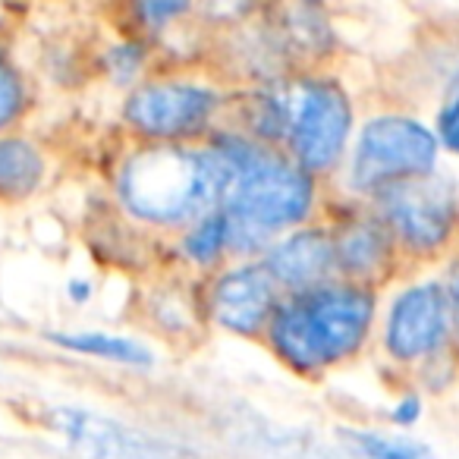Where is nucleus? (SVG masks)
Listing matches in <instances>:
<instances>
[{
	"label": "nucleus",
	"mask_w": 459,
	"mask_h": 459,
	"mask_svg": "<svg viewBox=\"0 0 459 459\" xmlns=\"http://www.w3.org/2000/svg\"><path fill=\"white\" fill-rule=\"evenodd\" d=\"M227 164L208 145L135 142L114 173V202L123 217L148 230L179 233L223 204Z\"/></svg>",
	"instance_id": "nucleus-1"
},
{
	"label": "nucleus",
	"mask_w": 459,
	"mask_h": 459,
	"mask_svg": "<svg viewBox=\"0 0 459 459\" xmlns=\"http://www.w3.org/2000/svg\"><path fill=\"white\" fill-rule=\"evenodd\" d=\"M375 318V287L337 277L321 287L283 296L262 343L287 371L321 377L365 350Z\"/></svg>",
	"instance_id": "nucleus-2"
},
{
	"label": "nucleus",
	"mask_w": 459,
	"mask_h": 459,
	"mask_svg": "<svg viewBox=\"0 0 459 459\" xmlns=\"http://www.w3.org/2000/svg\"><path fill=\"white\" fill-rule=\"evenodd\" d=\"M204 142L227 164L223 208L233 227L252 230L274 243L290 230L312 223L318 211V177L287 152L264 145L237 126L214 129Z\"/></svg>",
	"instance_id": "nucleus-3"
},
{
	"label": "nucleus",
	"mask_w": 459,
	"mask_h": 459,
	"mask_svg": "<svg viewBox=\"0 0 459 459\" xmlns=\"http://www.w3.org/2000/svg\"><path fill=\"white\" fill-rule=\"evenodd\" d=\"M230 108L221 85L192 76H148L123 95L120 123L135 142L198 145Z\"/></svg>",
	"instance_id": "nucleus-4"
},
{
	"label": "nucleus",
	"mask_w": 459,
	"mask_h": 459,
	"mask_svg": "<svg viewBox=\"0 0 459 459\" xmlns=\"http://www.w3.org/2000/svg\"><path fill=\"white\" fill-rule=\"evenodd\" d=\"M287 95V139L283 152L312 177H327L346 158L352 139V98L337 76L321 70L283 79Z\"/></svg>",
	"instance_id": "nucleus-5"
},
{
	"label": "nucleus",
	"mask_w": 459,
	"mask_h": 459,
	"mask_svg": "<svg viewBox=\"0 0 459 459\" xmlns=\"http://www.w3.org/2000/svg\"><path fill=\"white\" fill-rule=\"evenodd\" d=\"M440 139L434 129L412 117H371L352 145L346 179L356 195H377L381 189L406 179L431 177L437 167Z\"/></svg>",
	"instance_id": "nucleus-6"
},
{
	"label": "nucleus",
	"mask_w": 459,
	"mask_h": 459,
	"mask_svg": "<svg viewBox=\"0 0 459 459\" xmlns=\"http://www.w3.org/2000/svg\"><path fill=\"white\" fill-rule=\"evenodd\" d=\"M41 419L76 459H202L186 440L76 403H48Z\"/></svg>",
	"instance_id": "nucleus-7"
},
{
	"label": "nucleus",
	"mask_w": 459,
	"mask_h": 459,
	"mask_svg": "<svg viewBox=\"0 0 459 459\" xmlns=\"http://www.w3.org/2000/svg\"><path fill=\"white\" fill-rule=\"evenodd\" d=\"M375 214L390 230L396 249L409 255H434L456 227V192L440 177H419L371 195Z\"/></svg>",
	"instance_id": "nucleus-8"
},
{
	"label": "nucleus",
	"mask_w": 459,
	"mask_h": 459,
	"mask_svg": "<svg viewBox=\"0 0 459 459\" xmlns=\"http://www.w3.org/2000/svg\"><path fill=\"white\" fill-rule=\"evenodd\" d=\"M281 283L262 258L227 262L202 283V306L208 327L239 340H262L283 299Z\"/></svg>",
	"instance_id": "nucleus-9"
},
{
	"label": "nucleus",
	"mask_w": 459,
	"mask_h": 459,
	"mask_svg": "<svg viewBox=\"0 0 459 459\" xmlns=\"http://www.w3.org/2000/svg\"><path fill=\"white\" fill-rule=\"evenodd\" d=\"M450 327L453 318L444 283H412L390 302L384 318V350L394 362H421L444 350Z\"/></svg>",
	"instance_id": "nucleus-10"
},
{
	"label": "nucleus",
	"mask_w": 459,
	"mask_h": 459,
	"mask_svg": "<svg viewBox=\"0 0 459 459\" xmlns=\"http://www.w3.org/2000/svg\"><path fill=\"white\" fill-rule=\"evenodd\" d=\"M264 32L271 35L290 73L318 70L333 45L331 20L321 0H271Z\"/></svg>",
	"instance_id": "nucleus-11"
},
{
	"label": "nucleus",
	"mask_w": 459,
	"mask_h": 459,
	"mask_svg": "<svg viewBox=\"0 0 459 459\" xmlns=\"http://www.w3.org/2000/svg\"><path fill=\"white\" fill-rule=\"evenodd\" d=\"M262 262L271 268L274 281L283 293H302V290L321 287L327 281H337V252H333L331 227L306 223L274 239Z\"/></svg>",
	"instance_id": "nucleus-12"
},
{
	"label": "nucleus",
	"mask_w": 459,
	"mask_h": 459,
	"mask_svg": "<svg viewBox=\"0 0 459 459\" xmlns=\"http://www.w3.org/2000/svg\"><path fill=\"white\" fill-rule=\"evenodd\" d=\"M333 252H337V274L343 281L375 287L387 277L396 255V243L381 217L371 214H346L343 221L331 223Z\"/></svg>",
	"instance_id": "nucleus-13"
},
{
	"label": "nucleus",
	"mask_w": 459,
	"mask_h": 459,
	"mask_svg": "<svg viewBox=\"0 0 459 459\" xmlns=\"http://www.w3.org/2000/svg\"><path fill=\"white\" fill-rule=\"evenodd\" d=\"M145 327H152V333L170 340V343H183V340H195L202 331H208V318H204L202 306V283L198 287H186V283L167 281V283H152L142 293L139 306Z\"/></svg>",
	"instance_id": "nucleus-14"
},
{
	"label": "nucleus",
	"mask_w": 459,
	"mask_h": 459,
	"mask_svg": "<svg viewBox=\"0 0 459 459\" xmlns=\"http://www.w3.org/2000/svg\"><path fill=\"white\" fill-rule=\"evenodd\" d=\"M45 340L54 350L66 356L91 359V362L114 365V368H133V371H152L158 365L154 350L139 337L114 331H95V327H79V331H51Z\"/></svg>",
	"instance_id": "nucleus-15"
},
{
	"label": "nucleus",
	"mask_w": 459,
	"mask_h": 459,
	"mask_svg": "<svg viewBox=\"0 0 459 459\" xmlns=\"http://www.w3.org/2000/svg\"><path fill=\"white\" fill-rule=\"evenodd\" d=\"M48 152L22 133H0V204H22L48 186Z\"/></svg>",
	"instance_id": "nucleus-16"
},
{
	"label": "nucleus",
	"mask_w": 459,
	"mask_h": 459,
	"mask_svg": "<svg viewBox=\"0 0 459 459\" xmlns=\"http://www.w3.org/2000/svg\"><path fill=\"white\" fill-rule=\"evenodd\" d=\"M177 258L195 274H211L230 262V214L221 208L208 211L177 233Z\"/></svg>",
	"instance_id": "nucleus-17"
},
{
	"label": "nucleus",
	"mask_w": 459,
	"mask_h": 459,
	"mask_svg": "<svg viewBox=\"0 0 459 459\" xmlns=\"http://www.w3.org/2000/svg\"><path fill=\"white\" fill-rule=\"evenodd\" d=\"M29 108H32V85L26 70L7 41H0V133H16Z\"/></svg>",
	"instance_id": "nucleus-18"
},
{
	"label": "nucleus",
	"mask_w": 459,
	"mask_h": 459,
	"mask_svg": "<svg viewBox=\"0 0 459 459\" xmlns=\"http://www.w3.org/2000/svg\"><path fill=\"white\" fill-rule=\"evenodd\" d=\"M340 437L359 459H437L425 444L412 437H400V434L371 431V428H343Z\"/></svg>",
	"instance_id": "nucleus-19"
},
{
	"label": "nucleus",
	"mask_w": 459,
	"mask_h": 459,
	"mask_svg": "<svg viewBox=\"0 0 459 459\" xmlns=\"http://www.w3.org/2000/svg\"><path fill=\"white\" fill-rule=\"evenodd\" d=\"M104 76L117 85V89H133L139 85L152 64V45L145 39H120L104 51Z\"/></svg>",
	"instance_id": "nucleus-20"
},
{
	"label": "nucleus",
	"mask_w": 459,
	"mask_h": 459,
	"mask_svg": "<svg viewBox=\"0 0 459 459\" xmlns=\"http://www.w3.org/2000/svg\"><path fill=\"white\" fill-rule=\"evenodd\" d=\"M198 0H133L135 22L145 32V39L164 35L170 29H177L179 22H186L195 13Z\"/></svg>",
	"instance_id": "nucleus-21"
},
{
	"label": "nucleus",
	"mask_w": 459,
	"mask_h": 459,
	"mask_svg": "<svg viewBox=\"0 0 459 459\" xmlns=\"http://www.w3.org/2000/svg\"><path fill=\"white\" fill-rule=\"evenodd\" d=\"M262 7V0H198L195 13H202L217 29H243Z\"/></svg>",
	"instance_id": "nucleus-22"
},
{
	"label": "nucleus",
	"mask_w": 459,
	"mask_h": 459,
	"mask_svg": "<svg viewBox=\"0 0 459 459\" xmlns=\"http://www.w3.org/2000/svg\"><path fill=\"white\" fill-rule=\"evenodd\" d=\"M437 139L444 142L450 152L459 154V76L453 79L450 91L444 98V108L437 114Z\"/></svg>",
	"instance_id": "nucleus-23"
},
{
	"label": "nucleus",
	"mask_w": 459,
	"mask_h": 459,
	"mask_svg": "<svg viewBox=\"0 0 459 459\" xmlns=\"http://www.w3.org/2000/svg\"><path fill=\"white\" fill-rule=\"evenodd\" d=\"M419 415H421V400H419V396H403V400L390 409V421H394V425H400V428H412L415 421H419Z\"/></svg>",
	"instance_id": "nucleus-24"
},
{
	"label": "nucleus",
	"mask_w": 459,
	"mask_h": 459,
	"mask_svg": "<svg viewBox=\"0 0 459 459\" xmlns=\"http://www.w3.org/2000/svg\"><path fill=\"white\" fill-rule=\"evenodd\" d=\"M91 296H95L91 281H85V277H70V281H66V299H70L73 306H89Z\"/></svg>",
	"instance_id": "nucleus-25"
},
{
	"label": "nucleus",
	"mask_w": 459,
	"mask_h": 459,
	"mask_svg": "<svg viewBox=\"0 0 459 459\" xmlns=\"http://www.w3.org/2000/svg\"><path fill=\"white\" fill-rule=\"evenodd\" d=\"M444 296H446V306H450V318H453V327L459 331V268L450 271L444 283Z\"/></svg>",
	"instance_id": "nucleus-26"
}]
</instances>
